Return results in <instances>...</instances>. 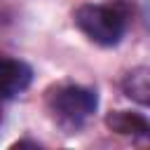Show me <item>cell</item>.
Segmentation results:
<instances>
[{"label":"cell","instance_id":"3957f363","mask_svg":"<svg viewBox=\"0 0 150 150\" xmlns=\"http://www.w3.org/2000/svg\"><path fill=\"white\" fill-rule=\"evenodd\" d=\"M30 80H33V70L28 63L19 59L0 56V101L14 98L21 91H26Z\"/></svg>","mask_w":150,"mask_h":150},{"label":"cell","instance_id":"7a4b0ae2","mask_svg":"<svg viewBox=\"0 0 150 150\" xmlns=\"http://www.w3.org/2000/svg\"><path fill=\"white\" fill-rule=\"evenodd\" d=\"M73 21L94 45L101 47L120 45L127 30V14L115 5H80L73 14Z\"/></svg>","mask_w":150,"mask_h":150},{"label":"cell","instance_id":"277c9868","mask_svg":"<svg viewBox=\"0 0 150 150\" xmlns=\"http://www.w3.org/2000/svg\"><path fill=\"white\" fill-rule=\"evenodd\" d=\"M105 127L120 136H134V138H150V122L131 110H110L105 115Z\"/></svg>","mask_w":150,"mask_h":150},{"label":"cell","instance_id":"5b68a950","mask_svg":"<svg viewBox=\"0 0 150 150\" xmlns=\"http://www.w3.org/2000/svg\"><path fill=\"white\" fill-rule=\"evenodd\" d=\"M122 91H124L131 101L150 108V68H148V66L131 68V70L122 77Z\"/></svg>","mask_w":150,"mask_h":150},{"label":"cell","instance_id":"6da1fadb","mask_svg":"<svg viewBox=\"0 0 150 150\" xmlns=\"http://www.w3.org/2000/svg\"><path fill=\"white\" fill-rule=\"evenodd\" d=\"M96 105H98L96 91L82 84H59L47 96V108L52 117L68 131L80 129L96 112Z\"/></svg>","mask_w":150,"mask_h":150}]
</instances>
